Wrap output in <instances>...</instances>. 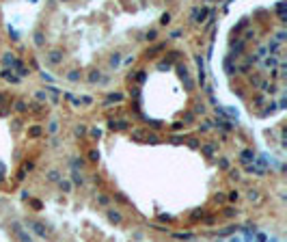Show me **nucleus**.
Masks as SVG:
<instances>
[{
	"label": "nucleus",
	"instance_id": "1",
	"mask_svg": "<svg viewBox=\"0 0 287 242\" xmlns=\"http://www.w3.org/2000/svg\"><path fill=\"white\" fill-rule=\"evenodd\" d=\"M11 229H13V233H15V238H17L19 242H33V238L22 229V225H19V223H13V225H11Z\"/></svg>",
	"mask_w": 287,
	"mask_h": 242
},
{
	"label": "nucleus",
	"instance_id": "2",
	"mask_svg": "<svg viewBox=\"0 0 287 242\" xmlns=\"http://www.w3.org/2000/svg\"><path fill=\"white\" fill-rule=\"evenodd\" d=\"M30 227L37 231V233H41V236H45V229H43V225L41 223H30Z\"/></svg>",
	"mask_w": 287,
	"mask_h": 242
},
{
	"label": "nucleus",
	"instance_id": "3",
	"mask_svg": "<svg viewBox=\"0 0 287 242\" xmlns=\"http://www.w3.org/2000/svg\"><path fill=\"white\" fill-rule=\"evenodd\" d=\"M242 160H244V162L255 160V154H253V151H242Z\"/></svg>",
	"mask_w": 287,
	"mask_h": 242
},
{
	"label": "nucleus",
	"instance_id": "4",
	"mask_svg": "<svg viewBox=\"0 0 287 242\" xmlns=\"http://www.w3.org/2000/svg\"><path fill=\"white\" fill-rule=\"evenodd\" d=\"M110 221H114V223H119V221H121V216H119L117 212H110Z\"/></svg>",
	"mask_w": 287,
	"mask_h": 242
},
{
	"label": "nucleus",
	"instance_id": "5",
	"mask_svg": "<svg viewBox=\"0 0 287 242\" xmlns=\"http://www.w3.org/2000/svg\"><path fill=\"white\" fill-rule=\"evenodd\" d=\"M110 63H112V65H117V63H119V54H114V56L110 59Z\"/></svg>",
	"mask_w": 287,
	"mask_h": 242
}]
</instances>
